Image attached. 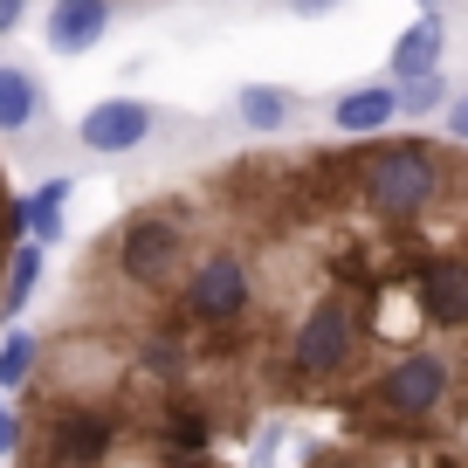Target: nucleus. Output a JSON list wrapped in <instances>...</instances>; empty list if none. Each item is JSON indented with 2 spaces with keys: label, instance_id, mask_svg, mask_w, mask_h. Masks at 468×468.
Listing matches in <instances>:
<instances>
[{
  "label": "nucleus",
  "instance_id": "obj_17",
  "mask_svg": "<svg viewBox=\"0 0 468 468\" xmlns=\"http://www.w3.org/2000/svg\"><path fill=\"white\" fill-rule=\"evenodd\" d=\"M7 186H0V276H7V255H15V241H28V234H15V220H7Z\"/></svg>",
  "mask_w": 468,
  "mask_h": 468
},
{
  "label": "nucleus",
  "instance_id": "obj_22",
  "mask_svg": "<svg viewBox=\"0 0 468 468\" xmlns=\"http://www.w3.org/2000/svg\"><path fill=\"white\" fill-rule=\"evenodd\" d=\"M420 7H441V0H420Z\"/></svg>",
  "mask_w": 468,
  "mask_h": 468
},
{
  "label": "nucleus",
  "instance_id": "obj_7",
  "mask_svg": "<svg viewBox=\"0 0 468 468\" xmlns=\"http://www.w3.org/2000/svg\"><path fill=\"white\" fill-rule=\"evenodd\" d=\"M399 117V83H358L345 97H331V124L345 138H379Z\"/></svg>",
  "mask_w": 468,
  "mask_h": 468
},
{
  "label": "nucleus",
  "instance_id": "obj_8",
  "mask_svg": "<svg viewBox=\"0 0 468 468\" xmlns=\"http://www.w3.org/2000/svg\"><path fill=\"white\" fill-rule=\"evenodd\" d=\"M111 28V0H56L48 7V48L56 56H90Z\"/></svg>",
  "mask_w": 468,
  "mask_h": 468
},
{
  "label": "nucleus",
  "instance_id": "obj_15",
  "mask_svg": "<svg viewBox=\"0 0 468 468\" xmlns=\"http://www.w3.org/2000/svg\"><path fill=\"white\" fill-rule=\"evenodd\" d=\"M62 200H69V179H42V186L28 193V228H35V241H56V234H62Z\"/></svg>",
  "mask_w": 468,
  "mask_h": 468
},
{
  "label": "nucleus",
  "instance_id": "obj_11",
  "mask_svg": "<svg viewBox=\"0 0 468 468\" xmlns=\"http://www.w3.org/2000/svg\"><path fill=\"white\" fill-rule=\"evenodd\" d=\"M159 434H165V454H173V462H200V454L214 448V413L193 407V399H165Z\"/></svg>",
  "mask_w": 468,
  "mask_h": 468
},
{
  "label": "nucleus",
  "instance_id": "obj_10",
  "mask_svg": "<svg viewBox=\"0 0 468 468\" xmlns=\"http://www.w3.org/2000/svg\"><path fill=\"white\" fill-rule=\"evenodd\" d=\"M441 48H448V28H441V15H420V21H407V35L393 42V83H413V76H434V69H441Z\"/></svg>",
  "mask_w": 468,
  "mask_h": 468
},
{
  "label": "nucleus",
  "instance_id": "obj_18",
  "mask_svg": "<svg viewBox=\"0 0 468 468\" xmlns=\"http://www.w3.org/2000/svg\"><path fill=\"white\" fill-rule=\"evenodd\" d=\"M448 138H454V145H468V90L448 103Z\"/></svg>",
  "mask_w": 468,
  "mask_h": 468
},
{
  "label": "nucleus",
  "instance_id": "obj_20",
  "mask_svg": "<svg viewBox=\"0 0 468 468\" xmlns=\"http://www.w3.org/2000/svg\"><path fill=\"white\" fill-rule=\"evenodd\" d=\"M21 15H28V0H0V35L15 28V21H21Z\"/></svg>",
  "mask_w": 468,
  "mask_h": 468
},
{
  "label": "nucleus",
  "instance_id": "obj_2",
  "mask_svg": "<svg viewBox=\"0 0 468 468\" xmlns=\"http://www.w3.org/2000/svg\"><path fill=\"white\" fill-rule=\"evenodd\" d=\"M103 269H111L124 290H173L179 269H186V207H138L111 228L103 241Z\"/></svg>",
  "mask_w": 468,
  "mask_h": 468
},
{
  "label": "nucleus",
  "instance_id": "obj_13",
  "mask_svg": "<svg viewBox=\"0 0 468 468\" xmlns=\"http://www.w3.org/2000/svg\"><path fill=\"white\" fill-rule=\"evenodd\" d=\"M234 117H241L249 132H282V124L296 117V97L276 90V83H249L241 97H234Z\"/></svg>",
  "mask_w": 468,
  "mask_h": 468
},
{
  "label": "nucleus",
  "instance_id": "obj_4",
  "mask_svg": "<svg viewBox=\"0 0 468 468\" xmlns=\"http://www.w3.org/2000/svg\"><path fill=\"white\" fill-rule=\"evenodd\" d=\"M448 393H454L448 358H434V351H399L393 366L379 372V386L351 399V420H358V413H386V420H434V413L448 407Z\"/></svg>",
  "mask_w": 468,
  "mask_h": 468
},
{
  "label": "nucleus",
  "instance_id": "obj_9",
  "mask_svg": "<svg viewBox=\"0 0 468 468\" xmlns=\"http://www.w3.org/2000/svg\"><path fill=\"white\" fill-rule=\"evenodd\" d=\"M42 76L21 69V62H0V138H15V132H35L42 124Z\"/></svg>",
  "mask_w": 468,
  "mask_h": 468
},
{
  "label": "nucleus",
  "instance_id": "obj_14",
  "mask_svg": "<svg viewBox=\"0 0 468 468\" xmlns=\"http://www.w3.org/2000/svg\"><path fill=\"white\" fill-rule=\"evenodd\" d=\"M35 366H42V345H35L28 331L0 337V393H21V386L35 379Z\"/></svg>",
  "mask_w": 468,
  "mask_h": 468
},
{
  "label": "nucleus",
  "instance_id": "obj_1",
  "mask_svg": "<svg viewBox=\"0 0 468 468\" xmlns=\"http://www.w3.org/2000/svg\"><path fill=\"white\" fill-rule=\"evenodd\" d=\"M454 165H462V159H441L427 138H393V145H366V152H358V193H366L372 214L420 220V214H434V207L448 200Z\"/></svg>",
  "mask_w": 468,
  "mask_h": 468
},
{
  "label": "nucleus",
  "instance_id": "obj_3",
  "mask_svg": "<svg viewBox=\"0 0 468 468\" xmlns=\"http://www.w3.org/2000/svg\"><path fill=\"white\" fill-rule=\"evenodd\" d=\"M179 310L200 331H228L255 310V262L241 249H207L179 269Z\"/></svg>",
  "mask_w": 468,
  "mask_h": 468
},
{
  "label": "nucleus",
  "instance_id": "obj_19",
  "mask_svg": "<svg viewBox=\"0 0 468 468\" xmlns=\"http://www.w3.org/2000/svg\"><path fill=\"white\" fill-rule=\"evenodd\" d=\"M7 454H21V420L0 407V462H7Z\"/></svg>",
  "mask_w": 468,
  "mask_h": 468
},
{
  "label": "nucleus",
  "instance_id": "obj_12",
  "mask_svg": "<svg viewBox=\"0 0 468 468\" xmlns=\"http://www.w3.org/2000/svg\"><path fill=\"white\" fill-rule=\"evenodd\" d=\"M35 290H42V241H15L7 276H0V317H21Z\"/></svg>",
  "mask_w": 468,
  "mask_h": 468
},
{
  "label": "nucleus",
  "instance_id": "obj_21",
  "mask_svg": "<svg viewBox=\"0 0 468 468\" xmlns=\"http://www.w3.org/2000/svg\"><path fill=\"white\" fill-rule=\"evenodd\" d=\"M337 0H290V15H331Z\"/></svg>",
  "mask_w": 468,
  "mask_h": 468
},
{
  "label": "nucleus",
  "instance_id": "obj_16",
  "mask_svg": "<svg viewBox=\"0 0 468 468\" xmlns=\"http://www.w3.org/2000/svg\"><path fill=\"white\" fill-rule=\"evenodd\" d=\"M399 111L407 117H427V111H448V76H413V83H399Z\"/></svg>",
  "mask_w": 468,
  "mask_h": 468
},
{
  "label": "nucleus",
  "instance_id": "obj_6",
  "mask_svg": "<svg viewBox=\"0 0 468 468\" xmlns=\"http://www.w3.org/2000/svg\"><path fill=\"white\" fill-rule=\"evenodd\" d=\"M76 138H83L90 152H132V145H145V138H152V111H145V103H132V97H103V103H90V111H83Z\"/></svg>",
  "mask_w": 468,
  "mask_h": 468
},
{
  "label": "nucleus",
  "instance_id": "obj_5",
  "mask_svg": "<svg viewBox=\"0 0 468 468\" xmlns=\"http://www.w3.org/2000/svg\"><path fill=\"white\" fill-rule=\"evenodd\" d=\"M117 448V420L90 399H56L42 413V454L35 468H103Z\"/></svg>",
  "mask_w": 468,
  "mask_h": 468
}]
</instances>
